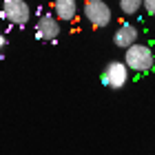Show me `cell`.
I'll return each mask as SVG.
<instances>
[{
    "label": "cell",
    "mask_w": 155,
    "mask_h": 155,
    "mask_svg": "<svg viewBox=\"0 0 155 155\" xmlns=\"http://www.w3.org/2000/svg\"><path fill=\"white\" fill-rule=\"evenodd\" d=\"M144 7V0H120V9L124 16H133Z\"/></svg>",
    "instance_id": "cell-8"
},
{
    "label": "cell",
    "mask_w": 155,
    "mask_h": 155,
    "mask_svg": "<svg viewBox=\"0 0 155 155\" xmlns=\"http://www.w3.org/2000/svg\"><path fill=\"white\" fill-rule=\"evenodd\" d=\"M129 82V67L120 60H113L104 67L102 71V84H107L109 89H122Z\"/></svg>",
    "instance_id": "cell-4"
},
{
    "label": "cell",
    "mask_w": 155,
    "mask_h": 155,
    "mask_svg": "<svg viewBox=\"0 0 155 155\" xmlns=\"http://www.w3.org/2000/svg\"><path fill=\"white\" fill-rule=\"evenodd\" d=\"M82 13H84V18L89 20V25L95 27V29H104V27H109L111 18H113L111 7L104 2V0H87Z\"/></svg>",
    "instance_id": "cell-2"
},
{
    "label": "cell",
    "mask_w": 155,
    "mask_h": 155,
    "mask_svg": "<svg viewBox=\"0 0 155 155\" xmlns=\"http://www.w3.org/2000/svg\"><path fill=\"white\" fill-rule=\"evenodd\" d=\"M53 13L62 22H71L78 16V2L75 0H53Z\"/></svg>",
    "instance_id": "cell-7"
},
{
    "label": "cell",
    "mask_w": 155,
    "mask_h": 155,
    "mask_svg": "<svg viewBox=\"0 0 155 155\" xmlns=\"http://www.w3.org/2000/svg\"><path fill=\"white\" fill-rule=\"evenodd\" d=\"M144 9H146V13L155 16V0H144Z\"/></svg>",
    "instance_id": "cell-9"
},
{
    "label": "cell",
    "mask_w": 155,
    "mask_h": 155,
    "mask_svg": "<svg viewBox=\"0 0 155 155\" xmlns=\"http://www.w3.org/2000/svg\"><path fill=\"white\" fill-rule=\"evenodd\" d=\"M29 16H31V11L25 0H2V18L7 22L22 27L29 22Z\"/></svg>",
    "instance_id": "cell-3"
},
{
    "label": "cell",
    "mask_w": 155,
    "mask_h": 155,
    "mask_svg": "<svg viewBox=\"0 0 155 155\" xmlns=\"http://www.w3.org/2000/svg\"><path fill=\"white\" fill-rule=\"evenodd\" d=\"M5 45H7V38L2 36V33H0V49H5Z\"/></svg>",
    "instance_id": "cell-10"
},
{
    "label": "cell",
    "mask_w": 155,
    "mask_h": 155,
    "mask_svg": "<svg viewBox=\"0 0 155 155\" xmlns=\"http://www.w3.org/2000/svg\"><path fill=\"white\" fill-rule=\"evenodd\" d=\"M137 36H140L137 27L131 25V22H124V25H120V29L115 31L113 42H115V47H120V49H124V51H126L129 47H133L137 42Z\"/></svg>",
    "instance_id": "cell-6"
},
{
    "label": "cell",
    "mask_w": 155,
    "mask_h": 155,
    "mask_svg": "<svg viewBox=\"0 0 155 155\" xmlns=\"http://www.w3.org/2000/svg\"><path fill=\"white\" fill-rule=\"evenodd\" d=\"M124 64L129 67V71H137V73L151 71L153 64H155L153 51H151L146 45L135 42L133 47H129V49L124 51Z\"/></svg>",
    "instance_id": "cell-1"
},
{
    "label": "cell",
    "mask_w": 155,
    "mask_h": 155,
    "mask_svg": "<svg viewBox=\"0 0 155 155\" xmlns=\"http://www.w3.org/2000/svg\"><path fill=\"white\" fill-rule=\"evenodd\" d=\"M62 27H60V20L55 16H40L38 22H36V38L38 40H45V42H51L60 36Z\"/></svg>",
    "instance_id": "cell-5"
}]
</instances>
